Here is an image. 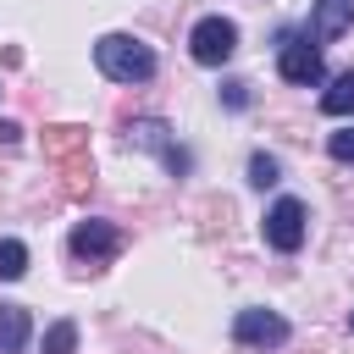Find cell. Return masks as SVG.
Here are the masks:
<instances>
[{
    "label": "cell",
    "mask_w": 354,
    "mask_h": 354,
    "mask_svg": "<svg viewBox=\"0 0 354 354\" xmlns=\"http://www.w3.org/2000/svg\"><path fill=\"white\" fill-rule=\"evenodd\" d=\"M94 66L111 77V83H149L155 77V50L133 33H105L94 44Z\"/></svg>",
    "instance_id": "cell-1"
},
{
    "label": "cell",
    "mask_w": 354,
    "mask_h": 354,
    "mask_svg": "<svg viewBox=\"0 0 354 354\" xmlns=\"http://www.w3.org/2000/svg\"><path fill=\"white\" fill-rule=\"evenodd\" d=\"M127 144L133 149H149V155H160V166L171 171V177H183L188 171V149L171 138V127L166 122H155V116H138L133 127H127Z\"/></svg>",
    "instance_id": "cell-2"
},
{
    "label": "cell",
    "mask_w": 354,
    "mask_h": 354,
    "mask_svg": "<svg viewBox=\"0 0 354 354\" xmlns=\"http://www.w3.org/2000/svg\"><path fill=\"white\" fill-rule=\"evenodd\" d=\"M188 50H194L199 66H221V61H232V50H238V28H232L227 17H205V22L188 33Z\"/></svg>",
    "instance_id": "cell-3"
},
{
    "label": "cell",
    "mask_w": 354,
    "mask_h": 354,
    "mask_svg": "<svg viewBox=\"0 0 354 354\" xmlns=\"http://www.w3.org/2000/svg\"><path fill=\"white\" fill-rule=\"evenodd\" d=\"M72 254L77 260H88V266H105V260H116L122 254V232L111 227V221H77L72 227Z\"/></svg>",
    "instance_id": "cell-4"
},
{
    "label": "cell",
    "mask_w": 354,
    "mask_h": 354,
    "mask_svg": "<svg viewBox=\"0 0 354 354\" xmlns=\"http://www.w3.org/2000/svg\"><path fill=\"white\" fill-rule=\"evenodd\" d=\"M232 337L249 343V348H277V343H288V321L277 310H238L232 315Z\"/></svg>",
    "instance_id": "cell-5"
},
{
    "label": "cell",
    "mask_w": 354,
    "mask_h": 354,
    "mask_svg": "<svg viewBox=\"0 0 354 354\" xmlns=\"http://www.w3.org/2000/svg\"><path fill=\"white\" fill-rule=\"evenodd\" d=\"M266 243L282 249V254H293V249L304 243V205H299V199H277V205L266 210Z\"/></svg>",
    "instance_id": "cell-6"
},
{
    "label": "cell",
    "mask_w": 354,
    "mask_h": 354,
    "mask_svg": "<svg viewBox=\"0 0 354 354\" xmlns=\"http://www.w3.org/2000/svg\"><path fill=\"white\" fill-rule=\"evenodd\" d=\"M277 72L288 77V83H321V50L310 44V39H282V50H277Z\"/></svg>",
    "instance_id": "cell-7"
},
{
    "label": "cell",
    "mask_w": 354,
    "mask_h": 354,
    "mask_svg": "<svg viewBox=\"0 0 354 354\" xmlns=\"http://www.w3.org/2000/svg\"><path fill=\"white\" fill-rule=\"evenodd\" d=\"M354 28V0H315L310 6V39L315 44H332Z\"/></svg>",
    "instance_id": "cell-8"
},
{
    "label": "cell",
    "mask_w": 354,
    "mask_h": 354,
    "mask_svg": "<svg viewBox=\"0 0 354 354\" xmlns=\"http://www.w3.org/2000/svg\"><path fill=\"white\" fill-rule=\"evenodd\" d=\"M83 149H88V127H72V122L44 127V155L50 160H66V155H83Z\"/></svg>",
    "instance_id": "cell-9"
},
{
    "label": "cell",
    "mask_w": 354,
    "mask_h": 354,
    "mask_svg": "<svg viewBox=\"0 0 354 354\" xmlns=\"http://www.w3.org/2000/svg\"><path fill=\"white\" fill-rule=\"evenodd\" d=\"M28 332H33L28 310H22V304H0V354H22Z\"/></svg>",
    "instance_id": "cell-10"
},
{
    "label": "cell",
    "mask_w": 354,
    "mask_h": 354,
    "mask_svg": "<svg viewBox=\"0 0 354 354\" xmlns=\"http://www.w3.org/2000/svg\"><path fill=\"white\" fill-rule=\"evenodd\" d=\"M321 111L326 116H354V72H337L321 94Z\"/></svg>",
    "instance_id": "cell-11"
},
{
    "label": "cell",
    "mask_w": 354,
    "mask_h": 354,
    "mask_svg": "<svg viewBox=\"0 0 354 354\" xmlns=\"http://www.w3.org/2000/svg\"><path fill=\"white\" fill-rule=\"evenodd\" d=\"M28 271V243H17V238H0V282H17Z\"/></svg>",
    "instance_id": "cell-12"
},
{
    "label": "cell",
    "mask_w": 354,
    "mask_h": 354,
    "mask_svg": "<svg viewBox=\"0 0 354 354\" xmlns=\"http://www.w3.org/2000/svg\"><path fill=\"white\" fill-rule=\"evenodd\" d=\"M61 166H66V194H83V188L94 183V160H88V149H83V155H66Z\"/></svg>",
    "instance_id": "cell-13"
},
{
    "label": "cell",
    "mask_w": 354,
    "mask_h": 354,
    "mask_svg": "<svg viewBox=\"0 0 354 354\" xmlns=\"http://www.w3.org/2000/svg\"><path fill=\"white\" fill-rule=\"evenodd\" d=\"M72 348H77V326L72 321H55L44 332V354H72Z\"/></svg>",
    "instance_id": "cell-14"
},
{
    "label": "cell",
    "mask_w": 354,
    "mask_h": 354,
    "mask_svg": "<svg viewBox=\"0 0 354 354\" xmlns=\"http://www.w3.org/2000/svg\"><path fill=\"white\" fill-rule=\"evenodd\" d=\"M277 171H282V166H277L271 155H249V183H254V188H271Z\"/></svg>",
    "instance_id": "cell-15"
},
{
    "label": "cell",
    "mask_w": 354,
    "mask_h": 354,
    "mask_svg": "<svg viewBox=\"0 0 354 354\" xmlns=\"http://www.w3.org/2000/svg\"><path fill=\"white\" fill-rule=\"evenodd\" d=\"M326 149H332V160H354V127H337L326 138Z\"/></svg>",
    "instance_id": "cell-16"
},
{
    "label": "cell",
    "mask_w": 354,
    "mask_h": 354,
    "mask_svg": "<svg viewBox=\"0 0 354 354\" xmlns=\"http://www.w3.org/2000/svg\"><path fill=\"white\" fill-rule=\"evenodd\" d=\"M221 100H227L232 111H243V105H249V83H221Z\"/></svg>",
    "instance_id": "cell-17"
},
{
    "label": "cell",
    "mask_w": 354,
    "mask_h": 354,
    "mask_svg": "<svg viewBox=\"0 0 354 354\" xmlns=\"http://www.w3.org/2000/svg\"><path fill=\"white\" fill-rule=\"evenodd\" d=\"M348 326H354V315H348Z\"/></svg>",
    "instance_id": "cell-18"
}]
</instances>
